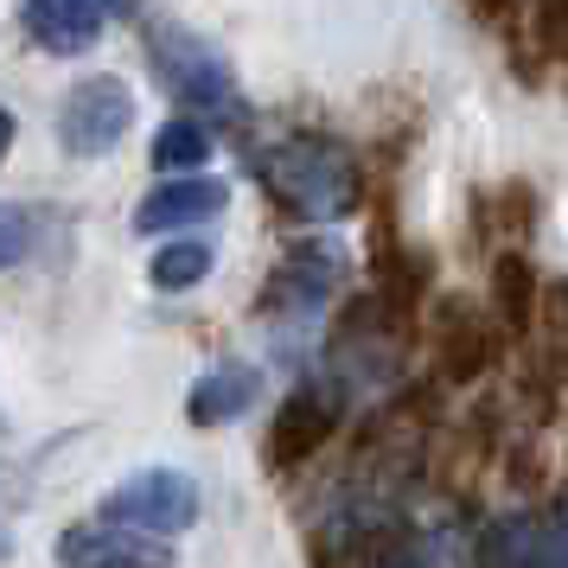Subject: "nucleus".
<instances>
[{
	"label": "nucleus",
	"instance_id": "f257e3e1",
	"mask_svg": "<svg viewBox=\"0 0 568 568\" xmlns=\"http://www.w3.org/2000/svg\"><path fill=\"white\" fill-rule=\"evenodd\" d=\"M256 180L262 192L287 211V217H307V224H338L364 205V173L358 160L345 154L338 141H313V134H287L256 148Z\"/></svg>",
	"mask_w": 568,
	"mask_h": 568
},
{
	"label": "nucleus",
	"instance_id": "f03ea898",
	"mask_svg": "<svg viewBox=\"0 0 568 568\" xmlns=\"http://www.w3.org/2000/svg\"><path fill=\"white\" fill-rule=\"evenodd\" d=\"M103 524H122L134 537H180L199 524V486L185 479L180 466H148V473H129L122 486L103 498Z\"/></svg>",
	"mask_w": 568,
	"mask_h": 568
},
{
	"label": "nucleus",
	"instance_id": "7ed1b4c3",
	"mask_svg": "<svg viewBox=\"0 0 568 568\" xmlns=\"http://www.w3.org/2000/svg\"><path fill=\"white\" fill-rule=\"evenodd\" d=\"M148 64H154L166 97H180L192 109H211V115H236V78L205 39H192L180 27H160L154 45H148Z\"/></svg>",
	"mask_w": 568,
	"mask_h": 568
},
{
	"label": "nucleus",
	"instance_id": "20e7f679",
	"mask_svg": "<svg viewBox=\"0 0 568 568\" xmlns=\"http://www.w3.org/2000/svg\"><path fill=\"white\" fill-rule=\"evenodd\" d=\"M129 129H134V97H129L122 78H83L78 90L64 97V109H58V141L78 160L109 154Z\"/></svg>",
	"mask_w": 568,
	"mask_h": 568
},
{
	"label": "nucleus",
	"instance_id": "39448f33",
	"mask_svg": "<svg viewBox=\"0 0 568 568\" xmlns=\"http://www.w3.org/2000/svg\"><path fill=\"white\" fill-rule=\"evenodd\" d=\"M491 358H498V326L491 320H479V313L466 307V301H454V294H440L435 307V364H440V384H479L491 371Z\"/></svg>",
	"mask_w": 568,
	"mask_h": 568
},
{
	"label": "nucleus",
	"instance_id": "423d86ee",
	"mask_svg": "<svg viewBox=\"0 0 568 568\" xmlns=\"http://www.w3.org/2000/svg\"><path fill=\"white\" fill-rule=\"evenodd\" d=\"M52 556H58V568H173V549L166 542L134 537L122 524H103V517L58 530Z\"/></svg>",
	"mask_w": 568,
	"mask_h": 568
},
{
	"label": "nucleus",
	"instance_id": "0eeeda50",
	"mask_svg": "<svg viewBox=\"0 0 568 568\" xmlns=\"http://www.w3.org/2000/svg\"><path fill=\"white\" fill-rule=\"evenodd\" d=\"M345 275V243L333 236H320V243H287L282 268H275V282H268V313H301V307H320L326 294L338 287Z\"/></svg>",
	"mask_w": 568,
	"mask_h": 568
},
{
	"label": "nucleus",
	"instance_id": "6e6552de",
	"mask_svg": "<svg viewBox=\"0 0 568 568\" xmlns=\"http://www.w3.org/2000/svg\"><path fill=\"white\" fill-rule=\"evenodd\" d=\"M333 428H338V396H326V389H294L282 409H275V422H268V460L282 466V473H294L313 454H326Z\"/></svg>",
	"mask_w": 568,
	"mask_h": 568
},
{
	"label": "nucleus",
	"instance_id": "1a4fd4ad",
	"mask_svg": "<svg viewBox=\"0 0 568 568\" xmlns=\"http://www.w3.org/2000/svg\"><path fill=\"white\" fill-rule=\"evenodd\" d=\"M20 27H27V39L39 52L78 58L103 39L109 7H90V0H27V7H20Z\"/></svg>",
	"mask_w": 568,
	"mask_h": 568
},
{
	"label": "nucleus",
	"instance_id": "9d476101",
	"mask_svg": "<svg viewBox=\"0 0 568 568\" xmlns=\"http://www.w3.org/2000/svg\"><path fill=\"white\" fill-rule=\"evenodd\" d=\"M231 205L224 180H160L141 205H134V231L160 236V231H185V224H205Z\"/></svg>",
	"mask_w": 568,
	"mask_h": 568
},
{
	"label": "nucleus",
	"instance_id": "9b49d317",
	"mask_svg": "<svg viewBox=\"0 0 568 568\" xmlns=\"http://www.w3.org/2000/svg\"><path fill=\"white\" fill-rule=\"evenodd\" d=\"M262 403V371L256 364H211L205 377L192 384V396H185V422L192 428H224V422H236V415H250Z\"/></svg>",
	"mask_w": 568,
	"mask_h": 568
},
{
	"label": "nucleus",
	"instance_id": "f8f14e48",
	"mask_svg": "<svg viewBox=\"0 0 568 568\" xmlns=\"http://www.w3.org/2000/svg\"><path fill=\"white\" fill-rule=\"evenodd\" d=\"M517 403H524V415L530 422H549L556 415V403H568V352L562 345H530V352H517Z\"/></svg>",
	"mask_w": 568,
	"mask_h": 568
},
{
	"label": "nucleus",
	"instance_id": "ddd939ff",
	"mask_svg": "<svg viewBox=\"0 0 568 568\" xmlns=\"http://www.w3.org/2000/svg\"><path fill=\"white\" fill-rule=\"evenodd\" d=\"M537 268L517 256V250H505V256L491 262V320L505 326V333H530L537 326Z\"/></svg>",
	"mask_w": 568,
	"mask_h": 568
},
{
	"label": "nucleus",
	"instance_id": "4468645a",
	"mask_svg": "<svg viewBox=\"0 0 568 568\" xmlns=\"http://www.w3.org/2000/svg\"><path fill=\"white\" fill-rule=\"evenodd\" d=\"M211 262H217V250H211V243L180 236V243H160V250H154V262H148V282H154L160 294H185V287H199L211 275Z\"/></svg>",
	"mask_w": 568,
	"mask_h": 568
},
{
	"label": "nucleus",
	"instance_id": "2eb2a0df",
	"mask_svg": "<svg viewBox=\"0 0 568 568\" xmlns=\"http://www.w3.org/2000/svg\"><path fill=\"white\" fill-rule=\"evenodd\" d=\"M205 160H211V129L205 122L180 115V122H166V129L154 134V173H185V166H205Z\"/></svg>",
	"mask_w": 568,
	"mask_h": 568
},
{
	"label": "nucleus",
	"instance_id": "dca6fc26",
	"mask_svg": "<svg viewBox=\"0 0 568 568\" xmlns=\"http://www.w3.org/2000/svg\"><path fill=\"white\" fill-rule=\"evenodd\" d=\"M479 211H486V224H498V236H524L537 224V192L530 185H498L491 199H479Z\"/></svg>",
	"mask_w": 568,
	"mask_h": 568
},
{
	"label": "nucleus",
	"instance_id": "f3484780",
	"mask_svg": "<svg viewBox=\"0 0 568 568\" xmlns=\"http://www.w3.org/2000/svg\"><path fill=\"white\" fill-rule=\"evenodd\" d=\"M537 568H568V491L537 524Z\"/></svg>",
	"mask_w": 568,
	"mask_h": 568
},
{
	"label": "nucleus",
	"instance_id": "a211bd4d",
	"mask_svg": "<svg viewBox=\"0 0 568 568\" xmlns=\"http://www.w3.org/2000/svg\"><path fill=\"white\" fill-rule=\"evenodd\" d=\"M537 326H542V338H549V345H568V282H542Z\"/></svg>",
	"mask_w": 568,
	"mask_h": 568
},
{
	"label": "nucleus",
	"instance_id": "6ab92c4d",
	"mask_svg": "<svg viewBox=\"0 0 568 568\" xmlns=\"http://www.w3.org/2000/svg\"><path fill=\"white\" fill-rule=\"evenodd\" d=\"M32 250V224L20 211H0V268H13V262H27Z\"/></svg>",
	"mask_w": 568,
	"mask_h": 568
},
{
	"label": "nucleus",
	"instance_id": "aec40b11",
	"mask_svg": "<svg viewBox=\"0 0 568 568\" xmlns=\"http://www.w3.org/2000/svg\"><path fill=\"white\" fill-rule=\"evenodd\" d=\"M530 27H537V45H542V52L568 58V7H537V13H530Z\"/></svg>",
	"mask_w": 568,
	"mask_h": 568
},
{
	"label": "nucleus",
	"instance_id": "412c9836",
	"mask_svg": "<svg viewBox=\"0 0 568 568\" xmlns=\"http://www.w3.org/2000/svg\"><path fill=\"white\" fill-rule=\"evenodd\" d=\"M13 134H20V122H13V115H7V109H0V154H7V148H13Z\"/></svg>",
	"mask_w": 568,
	"mask_h": 568
}]
</instances>
